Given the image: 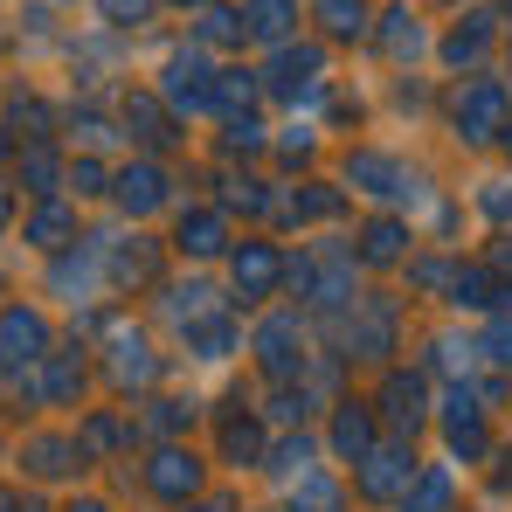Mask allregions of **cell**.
<instances>
[{"label":"cell","instance_id":"6da1fadb","mask_svg":"<svg viewBox=\"0 0 512 512\" xmlns=\"http://www.w3.org/2000/svg\"><path fill=\"white\" fill-rule=\"evenodd\" d=\"M153 485L180 499V492H194V457H160V471H153Z\"/></svg>","mask_w":512,"mask_h":512},{"label":"cell","instance_id":"7a4b0ae2","mask_svg":"<svg viewBox=\"0 0 512 512\" xmlns=\"http://www.w3.org/2000/svg\"><path fill=\"white\" fill-rule=\"evenodd\" d=\"M388 416H395V423H416V416H423V388H416V381H395V388H388Z\"/></svg>","mask_w":512,"mask_h":512},{"label":"cell","instance_id":"3957f363","mask_svg":"<svg viewBox=\"0 0 512 512\" xmlns=\"http://www.w3.org/2000/svg\"><path fill=\"white\" fill-rule=\"evenodd\" d=\"M0 340L21 346V360H35V346H42V319H7V326H0Z\"/></svg>","mask_w":512,"mask_h":512},{"label":"cell","instance_id":"277c9868","mask_svg":"<svg viewBox=\"0 0 512 512\" xmlns=\"http://www.w3.org/2000/svg\"><path fill=\"white\" fill-rule=\"evenodd\" d=\"M443 499H450V485H443V478H423V485L402 499V512H443Z\"/></svg>","mask_w":512,"mask_h":512},{"label":"cell","instance_id":"5b68a950","mask_svg":"<svg viewBox=\"0 0 512 512\" xmlns=\"http://www.w3.org/2000/svg\"><path fill=\"white\" fill-rule=\"evenodd\" d=\"M409 464L402 457H374V471H367V492H395V478H402Z\"/></svg>","mask_w":512,"mask_h":512},{"label":"cell","instance_id":"8992f818","mask_svg":"<svg viewBox=\"0 0 512 512\" xmlns=\"http://www.w3.org/2000/svg\"><path fill=\"white\" fill-rule=\"evenodd\" d=\"M360 443H367V416H340V450L353 457Z\"/></svg>","mask_w":512,"mask_h":512}]
</instances>
